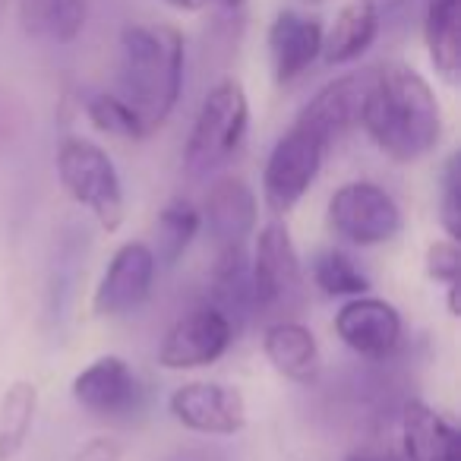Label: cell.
Returning a JSON list of instances; mask_svg holds the SVG:
<instances>
[{
    "label": "cell",
    "instance_id": "1",
    "mask_svg": "<svg viewBox=\"0 0 461 461\" xmlns=\"http://www.w3.org/2000/svg\"><path fill=\"white\" fill-rule=\"evenodd\" d=\"M360 127L398 165H414L442 142V104L433 86L411 64L392 60L370 70Z\"/></svg>",
    "mask_w": 461,
    "mask_h": 461
},
{
    "label": "cell",
    "instance_id": "2",
    "mask_svg": "<svg viewBox=\"0 0 461 461\" xmlns=\"http://www.w3.org/2000/svg\"><path fill=\"white\" fill-rule=\"evenodd\" d=\"M184 35L167 23H130L117 41V92L149 136L165 127L184 89Z\"/></svg>",
    "mask_w": 461,
    "mask_h": 461
},
{
    "label": "cell",
    "instance_id": "3",
    "mask_svg": "<svg viewBox=\"0 0 461 461\" xmlns=\"http://www.w3.org/2000/svg\"><path fill=\"white\" fill-rule=\"evenodd\" d=\"M250 130V98L240 79L224 77L205 92L184 146V171L190 177H209L228 167L244 149Z\"/></svg>",
    "mask_w": 461,
    "mask_h": 461
},
{
    "label": "cell",
    "instance_id": "4",
    "mask_svg": "<svg viewBox=\"0 0 461 461\" xmlns=\"http://www.w3.org/2000/svg\"><path fill=\"white\" fill-rule=\"evenodd\" d=\"M250 285L253 316H272V322L291 320V313H297L307 301L301 253L282 218H272L253 230Z\"/></svg>",
    "mask_w": 461,
    "mask_h": 461
},
{
    "label": "cell",
    "instance_id": "5",
    "mask_svg": "<svg viewBox=\"0 0 461 461\" xmlns=\"http://www.w3.org/2000/svg\"><path fill=\"white\" fill-rule=\"evenodd\" d=\"M54 165H58V180L64 193L95 218L104 234L121 230L127 218V196H123L121 174L102 146L83 136H67Z\"/></svg>",
    "mask_w": 461,
    "mask_h": 461
},
{
    "label": "cell",
    "instance_id": "6",
    "mask_svg": "<svg viewBox=\"0 0 461 461\" xmlns=\"http://www.w3.org/2000/svg\"><path fill=\"white\" fill-rule=\"evenodd\" d=\"M329 228L351 247L392 244L404 228L402 205L373 180H348L329 196Z\"/></svg>",
    "mask_w": 461,
    "mask_h": 461
},
{
    "label": "cell",
    "instance_id": "7",
    "mask_svg": "<svg viewBox=\"0 0 461 461\" xmlns=\"http://www.w3.org/2000/svg\"><path fill=\"white\" fill-rule=\"evenodd\" d=\"M326 146L303 127L291 123L272 146L263 167V203L276 218H285L301 205L322 171Z\"/></svg>",
    "mask_w": 461,
    "mask_h": 461
},
{
    "label": "cell",
    "instance_id": "8",
    "mask_svg": "<svg viewBox=\"0 0 461 461\" xmlns=\"http://www.w3.org/2000/svg\"><path fill=\"white\" fill-rule=\"evenodd\" d=\"M238 339V329L228 316L212 303L193 307L165 332L158 348V364L165 370H196L209 366L228 354V348Z\"/></svg>",
    "mask_w": 461,
    "mask_h": 461
},
{
    "label": "cell",
    "instance_id": "9",
    "mask_svg": "<svg viewBox=\"0 0 461 461\" xmlns=\"http://www.w3.org/2000/svg\"><path fill=\"white\" fill-rule=\"evenodd\" d=\"M155 272H158V263H155L152 247L142 244V240L121 244L95 285L92 313L98 320H117V316L140 310L149 301V294H152Z\"/></svg>",
    "mask_w": 461,
    "mask_h": 461
},
{
    "label": "cell",
    "instance_id": "10",
    "mask_svg": "<svg viewBox=\"0 0 461 461\" xmlns=\"http://www.w3.org/2000/svg\"><path fill=\"white\" fill-rule=\"evenodd\" d=\"M167 411L184 429L199 436H238L247 427V398L224 383H184L171 392Z\"/></svg>",
    "mask_w": 461,
    "mask_h": 461
},
{
    "label": "cell",
    "instance_id": "11",
    "mask_svg": "<svg viewBox=\"0 0 461 461\" xmlns=\"http://www.w3.org/2000/svg\"><path fill=\"white\" fill-rule=\"evenodd\" d=\"M335 335L357 357L385 360L402 345L404 322L395 303L373 294H360L348 297L339 313H335Z\"/></svg>",
    "mask_w": 461,
    "mask_h": 461
},
{
    "label": "cell",
    "instance_id": "12",
    "mask_svg": "<svg viewBox=\"0 0 461 461\" xmlns=\"http://www.w3.org/2000/svg\"><path fill=\"white\" fill-rule=\"evenodd\" d=\"M73 402L104 420H121L140 411L142 383L121 354H102L73 376Z\"/></svg>",
    "mask_w": 461,
    "mask_h": 461
},
{
    "label": "cell",
    "instance_id": "13",
    "mask_svg": "<svg viewBox=\"0 0 461 461\" xmlns=\"http://www.w3.org/2000/svg\"><path fill=\"white\" fill-rule=\"evenodd\" d=\"M199 218H203V228L215 250L247 247V238H253L259 224L257 190L240 174H221L212 180Z\"/></svg>",
    "mask_w": 461,
    "mask_h": 461
},
{
    "label": "cell",
    "instance_id": "14",
    "mask_svg": "<svg viewBox=\"0 0 461 461\" xmlns=\"http://www.w3.org/2000/svg\"><path fill=\"white\" fill-rule=\"evenodd\" d=\"M366 83H370V70L364 73H345L326 83L297 114V127H303L310 136L326 146V152L348 136L354 127H360V111H364Z\"/></svg>",
    "mask_w": 461,
    "mask_h": 461
},
{
    "label": "cell",
    "instance_id": "15",
    "mask_svg": "<svg viewBox=\"0 0 461 461\" xmlns=\"http://www.w3.org/2000/svg\"><path fill=\"white\" fill-rule=\"evenodd\" d=\"M322 32H326L322 23L316 16L301 14V10H278L272 16L266 45H269L272 77H276L278 86L301 79L320 60Z\"/></svg>",
    "mask_w": 461,
    "mask_h": 461
},
{
    "label": "cell",
    "instance_id": "16",
    "mask_svg": "<svg viewBox=\"0 0 461 461\" xmlns=\"http://www.w3.org/2000/svg\"><path fill=\"white\" fill-rule=\"evenodd\" d=\"M263 354L278 376L288 383L310 385L316 383L322 366L320 341L303 322L297 320H276L263 329Z\"/></svg>",
    "mask_w": 461,
    "mask_h": 461
},
{
    "label": "cell",
    "instance_id": "17",
    "mask_svg": "<svg viewBox=\"0 0 461 461\" xmlns=\"http://www.w3.org/2000/svg\"><path fill=\"white\" fill-rule=\"evenodd\" d=\"M402 442L408 461H461V433L423 398L404 402Z\"/></svg>",
    "mask_w": 461,
    "mask_h": 461
},
{
    "label": "cell",
    "instance_id": "18",
    "mask_svg": "<svg viewBox=\"0 0 461 461\" xmlns=\"http://www.w3.org/2000/svg\"><path fill=\"white\" fill-rule=\"evenodd\" d=\"M379 4L376 0H345L335 14L329 32H322L320 58L329 67H345L360 60L379 35Z\"/></svg>",
    "mask_w": 461,
    "mask_h": 461
},
{
    "label": "cell",
    "instance_id": "19",
    "mask_svg": "<svg viewBox=\"0 0 461 461\" xmlns=\"http://www.w3.org/2000/svg\"><path fill=\"white\" fill-rule=\"evenodd\" d=\"M218 307L234 329H244L247 320H253V285H250V257L247 247H228L215 250V266L209 276V301Z\"/></svg>",
    "mask_w": 461,
    "mask_h": 461
},
{
    "label": "cell",
    "instance_id": "20",
    "mask_svg": "<svg viewBox=\"0 0 461 461\" xmlns=\"http://www.w3.org/2000/svg\"><path fill=\"white\" fill-rule=\"evenodd\" d=\"M423 41L433 70L446 83H458L461 73V0H427Z\"/></svg>",
    "mask_w": 461,
    "mask_h": 461
},
{
    "label": "cell",
    "instance_id": "21",
    "mask_svg": "<svg viewBox=\"0 0 461 461\" xmlns=\"http://www.w3.org/2000/svg\"><path fill=\"white\" fill-rule=\"evenodd\" d=\"M39 414V385L14 379L0 395V461H14L26 448Z\"/></svg>",
    "mask_w": 461,
    "mask_h": 461
},
{
    "label": "cell",
    "instance_id": "22",
    "mask_svg": "<svg viewBox=\"0 0 461 461\" xmlns=\"http://www.w3.org/2000/svg\"><path fill=\"white\" fill-rule=\"evenodd\" d=\"M199 230H203V218H199L196 203L184 196L165 203V209L158 212V221H155V263L167 266V269L177 266Z\"/></svg>",
    "mask_w": 461,
    "mask_h": 461
},
{
    "label": "cell",
    "instance_id": "23",
    "mask_svg": "<svg viewBox=\"0 0 461 461\" xmlns=\"http://www.w3.org/2000/svg\"><path fill=\"white\" fill-rule=\"evenodd\" d=\"M310 278L326 297H360L370 294V276L360 269L354 257L339 247L320 250L310 259Z\"/></svg>",
    "mask_w": 461,
    "mask_h": 461
},
{
    "label": "cell",
    "instance_id": "24",
    "mask_svg": "<svg viewBox=\"0 0 461 461\" xmlns=\"http://www.w3.org/2000/svg\"><path fill=\"white\" fill-rule=\"evenodd\" d=\"M86 117L89 123L104 136H114L123 142H142L149 140V130L136 117V111L114 92H98L86 102Z\"/></svg>",
    "mask_w": 461,
    "mask_h": 461
},
{
    "label": "cell",
    "instance_id": "25",
    "mask_svg": "<svg viewBox=\"0 0 461 461\" xmlns=\"http://www.w3.org/2000/svg\"><path fill=\"white\" fill-rule=\"evenodd\" d=\"M439 224L448 240L461 238V155L452 152L439 174Z\"/></svg>",
    "mask_w": 461,
    "mask_h": 461
},
{
    "label": "cell",
    "instance_id": "26",
    "mask_svg": "<svg viewBox=\"0 0 461 461\" xmlns=\"http://www.w3.org/2000/svg\"><path fill=\"white\" fill-rule=\"evenodd\" d=\"M423 266H427V276L439 285H455L461 282V250L458 240H436V244L427 247V257H423Z\"/></svg>",
    "mask_w": 461,
    "mask_h": 461
},
{
    "label": "cell",
    "instance_id": "27",
    "mask_svg": "<svg viewBox=\"0 0 461 461\" xmlns=\"http://www.w3.org/2000/svg\"><path fill=\"white\" fill-rule=\"evenodd\" d=\"M60 0H16V16H20V29L29 39H48L58 16Z\"/></svg>",
    "mask_w": 461,
    "mask_h": 461
},
{
    "label": "cell",
    "instance_id": "28",
    "mask_svg": "<svg viewBox=\"0 0 461 461\" xmlns=\"http://www.w3.org/2000/svg\"><path fill=\"white\" fill-rule=\"evenodd\" d=\"M86 16H89V4L86 0H60L58 16H54V26L48 39L60 41V45H70L79 39V32L86 29Z\"/></svg>",
    "mask_w": 461,
    "mask_h": 461
},
{
    "label": "cell",
    "instance_id": "29",
    "mask_svg": "<svg viewBox=\"0 0 461 461\" xmlns=\"http://www.w3.org/2000/svg\"><path fill=\"white\" fill-rule=\"evenodd\" d=\"M123 452H127L123 439H117V436H111V433H98V436H89L86 442H79L67 461H121Z\"/></svg>",
    "mask_w": 461,
    "mask_h": 461
},
{
    "label": "cell",
    "instance_id": "30",
    "mask_svg": "<svg viewBox=\"0 0 461 461\" xmlns=\"http://www.w3.org/2000/svg\"><path fill=\"white\" fill-rule=\"evenodd\" d=\"M165 4L180 10V14H199V10H205L209 4H215V0H165Z\"/></svg>",
    "mask_w": 461,
    "mask_h": 461
},
{
    "label": "cell",
    "instance_id": "31",
    "mask_svg": "<svg viewBox=\"0 0 461 461\" xmlns=\"http://www.w3.org/2000/svg\"><path fill=\"white\" fill-rule=\"evenodd\" d=\"M165 461H215V452H205V448H186V452H174Z\"/></svg>",
    "mask_w": 461,
    "mask_h": 461
},
{
    "label": "cell",
    "instance_id": "32",
    "mask_svg": "<svg viewBox=\"0 0 461 461\" xmlns=\"http://www.w3.org/2000/svg\"><path fill=\"white\" fill-rule=\"evenodd\" d=\"M446 291H448V313L452 316H461V282H455V285H446Z\"/></svg>",
    "mask_w": 461,
    "mask_h": 461
},
{
    "label": "cell",
    "instance_id": "33",
    "mask_svg": "<svg viewBox=\"0 0 461 461\" xmlns=\"http://www.w3.org/2000/svg\"><path fill=\"white\" fill-rule=\"evenodd\" d=\"M218 4H221V7H228V10H240V7H244V0H218Z\"/></svg>",
    "mask_w": 461,
    "mask_h": 461
},
{
    "label": "cell",
    "instance_id": "34",
    "mask_svg": "<svg viewBox=\"0 0 461 461\" xmlns=\"http://www.w3.org/2000/svg\"><path fill=\"white\" fill-rule=\"evenodd\" d=\"M348 461H385V458H376V455H351Z\"/></svg>",
    "mask_w": 461,
    "mask_h": 461
},
{
    "label": "cell",
    "instance_id": "35",
    "mask_svg": "<svg viewBox=\"0 0 461 461\" xmlns=\"http://www.w3.org/2000/svg\"><path fill=\"white\" fill-rule=\"evenodd\" d=\"M7 4L10 0H0V20H4V14H7Z\"/></svg>",
    "mask_w": 461,
    "mask_h": 461
}]
</instances>
